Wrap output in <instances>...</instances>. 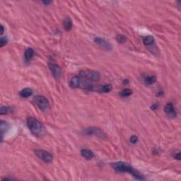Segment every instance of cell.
I'll use <instances>...</instances> for the list:
<instances>
[{"label": "cell", "mask_w": 181, "mask_h": 181, "mask_svg": "<svg viewBox=\"0 0 181 181\" xmlns=\"http://www.w3.org/2000/svg\"><path fill=\"white\" fill-rule=\"evenodd\" d=\"M112 89V86L111 84H105L103 86H93L90 91H97L100 93H109Z\"/></svg>", "instance_id": "obj_9"}, {"label": "cell", "mask_w": 181, "mask_h": 181, "mask_svg": "<svg viewBox=\"0 0 181 181\" xmlns=\"http://www.w3.org/2000/svg\"><path fill=\"white\" fill-rule=\"evenodd\" d=\"M33 55H34V50L32 48L29 47V48L26 49L24 53V57L26 61H30V60H32Z\"/></svg>", "instance_id": "obj_16"}, {"label": "cell", "mask_w": 181, "mask_h": 181, "mask_svg": "<svg viewBox=\"0 0 181 181\" xmlns=\"http://www.w3.org/2000/svg\"><path fill=\"white\" fill-rule=\"evenodd\" d=\"M81 154H82V156L84 157V158L87 160H90L94 157V154L92 151L89 150V149H82L81 150Z\"/></svg>", "instance_id": "obj_12"}, {"label": "cell", "mask_w": 181, "mask_h": 181, "mask_svg": "<svg viewBox=\"0 0 181 181\" xmlns=\"http://www.w3.org/2000/svg\"><path fill=\"white\" fill-rule=\"evenodd\" d=\"M79 76L90 82H98L101 79V74L98 71L90 69H82L79 72Z\"/></svg>", "instance_id": "obj_3"}, {"label": "cell", "mask_w": 181, "mask_h": 181, "mask_svg": "<svg viewBox=\"0 0 181 181\" xmlns=\"http://www.w3.org/2000/svg\"><path fill=\"white\" fill-rule=\"evenodd\" d=\"M9 129V124L6 122L1 120L0 123V130H1V141L3 140V136H4V133Z\"/></svg>", "instance_id": "obj_14"}, {"label": "cell", "mask_w": 181, "mask_h": 181, "mask_svg": "<svg viewBox=\"0 0 181 181\" xmlns=\"http://www.w3.org/2000/svg\"><path fill=\"white\" fill-rule=\"evenodd\" d=\"M33 91L31 88H25L23 89H22L19 92V95L20 96L23 98H28L29 96H31V95L33 94Z\"/></svg>", "instance_id": "obj_15"}, {"label": "cell", "mask_w": 181, "mask_h": 181, "mask_svg": "<svg viewBox=\"0 0 181 181\" xmlns=\"http://www.w3.org/2000/svg\"><path fill=\"white\" fill-rule=\"evenodd\" d=\"M154 41V38L153 36H147V37L144 38V40H143V43H144V44L145 45H151V44L153 43Z\"/></svg>", "instance_id": "obj_18"}, {"label": "cell", "mask_w": 181, "mask_h": 181, "mask_svg": "<svg viewBox=\"0 0 181 181\" xmlns=\"http://www.w3.org/2000/svg\"><path fill=\"white\" fill-rule=\"evenodd\" d=\"M84 134L88 136H95L102 139H106L108 138V135L104 132V130L96 127H90L87 128L84 131Z\"/></svg>", "instance_id": "obj_5"}, {"label": "cell", "mask_w": 181, "mask_h": 181, "mask_svg": "<svg viewBox=\"0 0 181 181\" xmlns=\"http://www.w3.org/2000/svg\"><path fill=\"white\" fill-rule=\"evenodd\" d=\"M72 21L69 17H66L63 21V26L66 31H69L72 28Z\"/></svg>", "instance_id": "obj_13"}, {"label": "cell", "mask_w": 181, "mask_h": 181, "mask_svg": "<svg viewBox=\"0 0 181 181\" xmlns=\"http://www.w3.org/2000/svg\"><path fill=\"white\" fill-rule=\"evenodd\" d=\"M130 142L132 143V144H136V143H137L138 141H139V138H138L137 136L136 135H132L130 137Z\"/></svg>", "instance_id": "obj_23"}, {"label": "cell", "mask_w": 181, "mask_h": 181, "mask_svg": "<svg viewBox=\"0 0 181 181\" xmlns=\"http://www.w3.org/2000/svg\"><path fill=\"white\" fill-rule=\"evenodd\" d=\"M42 2H43V4H45V5H48V4H51L52 1H42Z\"/></svg>", "instance_id": "obj_26"}, {"label": "cell", "mask_w": 181, "mask_h": 181, "mask_svg": "<svg viewBox=\"0 0 181 181\" xmlns=\"http://www.w3.org/2000/svg\"><path fill=\"white\" fill-rule=\"evenodd\" d=\"M132 94V90L130 89V88H125L120 93V96H122V97H128V96H131Z\"/></svg>", "instance_id": "obj_19"}, {"label": "cell", "mask_w": 181, "mask_h": 181, "mask_svg": "<svg viewBox=\"0 0 181 181\" xmlns=\"http://www.w3.org/2000/svg\"><path fill=\"white\" fill-rule=\"evenodd\" d=\"M127 40H128V38H127L126 36H123V35L119 34L116 36L117 42L119 43H120V44L125 43L127 41Z\"/></svg>", "instance_id": "obj_20"}, {"label": "cell", "mask_w": 181, "mask_h": 181, "mask_svg": "<svg viewBox=\"0 0 181 181\" xmlns=\"http://www.w3.org/2000/svg\"><path fill=\"white\" fill-rule=\"evenodd\" d=\"M94 42L97 44L98 45H99L101 48H103L104 50H112V45L110 43V42H108V40H106L105 38H96L94 39Z\"/></svg>", "instance_id": "obj_8"}, {"label": "cell", "mask_w": 181, "mask_h": 181, "mask_svg": "<svg viewBox=\"0 0 181 181\" xmlns=\"http://www.w3.org/2000/svg\"><path fill=\"white\" fill-rule=\"evenodd\" d=\"M111 167L113 168L117 173H128L131 174L134 178L137 180H144V177L136 169H134L130 163L124 161H117L112 163Z\"/></svg>", "instance_id": "obj_1"}, {"label": "cell", "mask_w": 181, "mask_h": 181, "mask_svg": "<svg viewBox=\"0 0 181 181\" xmlns=\"http://www.w3.org/2000/svg\"><path fill=\"white\" fill-rule=\"evenodd\" d=\"M81 82H82V78L78 76H74L71 78L70 82H69V86L73 88H80Z\"/></svg>", "instance_id": "obj_11"}, {"label": "cell", "mask_w": 181, "mask_h": 181, "mask_svg": "<svg viewBox=\"0 0 181 181\" xmlns=\"http://www.w3.org/2000/svg\"><path fill=\"white\" fill-rule=\"evenodd\" d=\"M9 107L7 106H1V108H0V112H1V115H6L9 112Z\"/></svg>", "instance_id": "obj_21"}, {"label": "cell", "mask_w": 181, "mask_h": 181, "mask_svg": "<svg viewBox=\"0 0 181 181\" xmlns=\"http://www.w3.org/2000/svg\"><path fill=\"white\" fill-rule=\"evenodd\" d=\"M4 27L3 25H1V35L4 34Z\"/></svg>", "instance_id": "obj_27"}, {"label": "cell", "mask_w": 181, "mask_h": 181, "mask_svg": "<svg viewBox=\"0 0 181 181\" xmlns=\"http://www.w3.org/2000/svg\"><path fill=\"white\" fill-rule=\"evenodd\" d=\"M27 125H28V128H29L30 131L31 132L33 135L39 136L42 135L43 133L44 128L42 123L35 117H28L27 119Z\"/></svg>", "instance_id": "obj_2"}, {"label": "cell", "mask_w": 181, "mask_h": 181, "mask_svg": "<svg viewBox=\"0 0 181 181\" xmlns=\"http://www.w3.org/2000/svg\"><path fill=\"white\" fill-rule=\"evenodd\" d=\"M35 104L38 106V108L43 112H46L50 108V103L44 96H37L33 99Z\"/></svg>", "instance_id": "obj_4"}, {"label": "cell", "mask_w": 181, "mask_h": 181, "mask_svg": "<svg viewBox=\"0 0 181 181\" xmlns=\"http://www.w3.org/2000/svg\"><path fill=\"white\" fill-rule=\"evenodd\" d=\"M156 77L155 76H149L144 79V83L147 86L152 85L156 83Z\"/></svg>", "instance_id": "obj_17"}, {"label": "cell", "mask_w": 181, "mask_h": 181, "mask_svg": "<svg viewBox=\"0 0 181 181\" xmlns=\"http://www.w3.org/2000/svg\"><path fill=\"white\" fill-rule=\"evenodd\" d=\"M8 43V38L6 37H1L0 38V47H2L4 45H6V44H7Z\"/></svg>", "instance_id": "obj_22"}, {"label": "cell", "mask_w": 181, "mask_h": 181, "mask_svg": "<svg viewBox=\"0 0 181 181\" xmlns=\"http://www.w3.org/2000/svg\"><path fill=\"white\" fill-rule=\"evenodd\" d=\"M34 154L36 155V156L38 157L41 160H43L45 163H51L53 160V156L51 154L49 153L48 152L45 150H36L34 152Z\"/></svg>", "instance_id": "obj_6"}, {"label": "cell", "mask_w": 181, "mask_h": 181, "mask_svg": "<svg viewBox=\"0 0 181 181\" xmlns=\"http://www.w3.org/2000/svg\"><path fill=\"white\" fill-rule=\"evenodd\" d=\"M175 158H177L178 160H180V152H178V153L177 154L175 155Z\"/></svg>", "instance_id": "obj_25"}, {"label": "cell", "mask_w": 181, "mask_h": 181, "mask_svg": "<svg viewBox=\"0 0 181 181\" xmlns=\"http://www.w3.org/2000/svg\"><path fill=\"white\" fill-rule=\"evenodd\" d=\"M48 67L50 69V71H51L52 76L56 80H60L61 77L62 70L58 64H54V63H49Z\"/></svg>", "instance_id": "obj_7"}, {"label": "cell", "mask_w": 181, "mask_h": 181, "mask_svg": "<svg viewBox=\"0 0 181 181\" xmlns=\"http://www.w3.org/2000/svg\"><path fill=\"white\" fill-rule=\"evenodd\" d=\"M165 112L170 118H175L177 116V112L172 103H168L165 107Z\"/></svg>", "instance_id": "obj_10"}, {"label": "cell", "mask_w": 181, "mask_h": 181, "mask_svg": "<svg viewBox=\"0 0 181 181\" xmlns=\"http://www.w3.org/2000/svg\"><path fill=\"white\" fill-rule=\"evenodd\" d=\"M158 105L157 104H153V106H152V107H151V108H152V110H156V109L158 108Z\"/></svg>", "instance_id": "obj_24"}]
</instances>
